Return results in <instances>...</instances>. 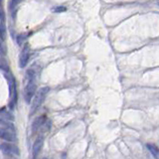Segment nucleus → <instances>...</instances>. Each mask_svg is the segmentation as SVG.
<instances>
[{
    "mask_svg": "<svg viewBox=\"0 0 159 159\" xmlns=\"http://www.w3.org/2000/svg\"><path fill=\"white\" fill-rule=\"evenodd\" d=\"M27 85L25 86L24 90V100L27 104H30L31 100H33L35 93H36V83H35V79H36V75L32 70L27 72Z\"/></svg>",
    "mask_w": 159,
    "mask_h": 159,
    "instance_id": "1",
    "label": "nucleus"
},
{
    "mask_svg": "<svg viewBox=\"0 0 159 159\" xmlns=\"http://www.w3.org/2000/svg\"><path fill=\"white\" fill-rule=\"evenodd\" d=\"M50 88L48 86H44V88H41L40 90L37 92V93H35L34 97H33V102H32V106H31V113L30 115L34 114L37 111V109L41 106V104H43L44 100H45L46 95H48Z\"/></svg>",
    "mask_w": 159,
    "mask_h": 159,
    "instance_id": "2",
    "label": "nucleus"
},
{
    "mask_svg": "<svg viewBox=\"0 0 159 159\" xmlns=\"http://www.w3.org/2000/svg\"><path fill=\"white\" fill-rule=\"evenodd\" d=\"M0 150L6 155H19V148L15 144L2 143L0 144Z\"/></svg>",
    "mask_w": 159,
    "mask_h": 159,
    "instance_id": "3",
    "label": "nucleus"
},
{
    "mask_svg": "<svg viewBox=\"0 0 159 159\" xmlns=\"http://www.w3.org/2000/svg\"><path fill=\"white\" fill-rule=\"evenodd\" d=\"M30 59V48L29 46L25 45L24 48L22 49L20 54V57H19V67L20 68H25L27 66L28 62H29Z\"/></svg>",
    "mask_w": 159,
    "mask_h": 159,
    "instance_id": "4",
    "label": "nucleus"
},
{
    "mask_svg": "<svg viewBox=\"0 0 159 159\" xmlns=\"http://www.w3.org/2000/svg\"><path fill=\"white\" fill-rule=\"evenodd\" d=\"M43 145H44V137L42 135H40L35 140L33 147H32V157H33V159H36L38 157L42 148H43Z\"/></svg>",
    "mask_w": 159,
    "mask_h": 159,
    "instance_id": "5",
    "label": "nucleus"
},
{
    "mask_svg": "<svg viewBox=\"0 0 159 159\" xmlns=\"http://www.w3.org/2000/svg\"><path fill=\"white\" fill-rule=\"evenodd\" d=\"M47 121V116L46 115H41L38 118H36L32 123V132L35 133L37 132L41 127H43L45 125Z\"/></svg>",
    "mask_w": 159,
    "mask_h": 159,
    "instance_id": "6",
    "label": "nucleus"
},
{
    "mask_svg": "<svg viewBox=\"0 0 159 159\" xmlns=\"http://www.w3.org/2000/svg\"><path fill=\"white\" fill-rule=\"evenodd\" d=\"M0 139H3L5 141H14L15 137H14L13 133L5 128L0 127Z\"/></svg>",
    "mask_w": 159,
    "mask_h": 159,
    "instance_id": "7",
    "label": "nucleus"
},
{
    "mask_svg": "<svg viewBox=\"0 0 159 159\" xmlns=\"http://www.w3.org/2000/svg\"><path fill=\"white\" fill-rule=\"evenodd\" d=\"M146 147L149 152L152 154L154 159H159V147L157 145H155L154 143H147Z\"/></svg>",
    "mask_w": 159,
    "mask_h": 159,
    "instance_id": "8",
    "label": "nucleus"
},
{
    "mask_svg": "<svg viewBox=\"0 0 159 159\" xmlns=\"http://www.w3.org/2000/svg\"><path fill=\"white\" fill-rule=\"evenodd\" d=\"M6 38V26L4 23L0 22V39L4 41Z\"/></svg>",
    "mask_w": 159,
    "mask_h": 159,
    "instance_id": "9",
    "label": "nucleus"
},
{
    "mask_svg": "<svg viewBox=\"0 0 159 159\" xmlns=\"http://www.w3.org/2000/svg\"><path fill=\"white\" fill-rule=\"evenodd\" d=\"M4 21H5V13L2 6V1H0V22L4 23Z\"/></svg>",
    "mask_w": 159,
    "mask_h": 159,
    "instance_id": "10",
    "label": "nucleus"
},
{
    "mask_svg": "<svg viewBox=\"0 0 159 159\" xmlns=\"http://www.w3.org/2000/svg\"><path fill=\"white\" fill-rule=\"evenodd\" d=\"M66 10H67V8L65 6H58V7H55L54 9H52L53 12H57V13H59V12H65Z\"/></svg>",
    "mask_w": 159,
    "mask_h": 159,
    "instance_id": "11",
    "label": "nucleus"
},
{
    "mask_svg": "<svg viewBox=\"0 0 159 159\" xmlns=\"http://www.w3.org/2000/svg\"><path fill=\"white\" fill-rule=\"evenodd\" d=\"M26 39V35H24V34H22V35H18V37H17V43L19 44V45H21V44L23 43V41Z\"/></svg>",
    "mask_w": 159,
    "mask_h": 159,
    "instance_id": "12",
    "label": "nucleus"
},
{
    "mask_svg": "<svg viewBox=\"0 0 159 159\" xmlns=\"http://www.w3.org/2000/svg\"><path fill=\"white\" fill-rule=\"evenodd\" d=\"M0 123H1V124H3L4 126H9V128H11V129L14 130V125L11 124V123L7 122V121H5V120H2V119L0 120Z\"/></svg>",
    "mask_w": 159,
    "mask_h": 159,
    "instance_id": "13",
    "label": "nucleus"
},
{
    "mask_svg": "<svg viewBox=\"0 0 159 159\" xmlns=\"http://www.w3.org/2000/svg\"><path fill=\"white\" fill-rule=\"evenodd\" d=\"M157 5H159V2H157Z\"/></svg>",
    "mask_w": 159,
    "mask_h": 159,
    "instance_id": "14",
    "label": "nucleus"
},
{
    "mask_svg": "<svg viewBox=\"0 0 159 159\" xmlns=\"http://www.w3.org/2000/svg\"><path fill=\"white\" fill-rule=\"evenodd\" d=\"M45 159H48V158H45Z\"/></svg>",
    "mask_w": 159,
    "mask_h": 159,
    "instance_id": "15",
    "label": "nucleus"
}]
</instances>
